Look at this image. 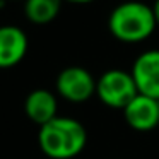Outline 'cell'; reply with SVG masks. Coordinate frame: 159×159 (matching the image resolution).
Instances as JSON below:
<instances>
[{
	"label": "cell",
	"instance_id": "1",
	"mask_svg": "<svg viewBox=\"0 0 159 159\" xmlns=\"http://www.w3.org/2000/svg\"><path fill=\"white\" fill-rule=\"evenodd\" d=\"M38 145L48 159H75L87 145V130L72 116H57L39 127Z\"/></svg>",
	"mask_w": 159,
	"mask_h": 159
},
{
	"label": "cell",
	"instance_id": "2",
	"mask_svg": "<svg viewBox=\"0 0 159 159\" xmlns=\"http://www.w3.org/2000/svg\"><path fill=\"white\" fill-rule=\"evenodd\" d=\"M157 28L152 5L139 0L121 2L111 11L108 17V29L111 36L121 43H142L151 38Z\"/></svg>",
	"mask_w": 159,
	"mask_h": 159
},
{
	"label": "cell",
	"instance_id": "3",
	"mask_svg": "<svg viewBox=\"0 0 159 159\" xmlns=\"http://www.w3.org/2000/svg\"><path fill=\"white\" fill-rule=\"evenodd\" d=\"M137 94L135 80L127 70L110 69L96 79V98L111 110L123 111Z\"/></svg>",
	"mask_w": 159,
	"mask_h": 159
},
{
	"label": "cell",
	"instance_id": "4",
	"mask_svg": "<svg viewBox=\"0 0 159 159\" xmlns=\"http://www.w3.org/2000/svg\"><path fill=\"white\" fill-rule=\"evenodd\" d=\"M57 94L67 103L82 104L96 96V79L87 69L72 65L60 70L55 80Z\"/></svg>",
	"mask_w": 159,
	"mask_h": 159
},
{
	"label": "cell",
	"instance_id": "5",
	"mask_svg": "<svg viewBox=\"0 0 159 159\" xmlns=\"http://www.w3.org/2000/svg\"><path fill=\"white\" fill-rule=\"evenodd\" d=\"M139 94L159 101V50H147L135 58L130 70Z\"/></svg>",
	"mask_w": 159,
	"mask_h": 159
},
{
	"label": "cell",
	"instance_id": "6",
	"mask_svg": "<svg viewBox=\"0 0 159 159\" xmlns=\"http://www.w3.org/2000/svg\"><path fill=\"white\" fill-rule=\"evenodd\" d=\"M123 118L132 130L151 132L159 127V101L137 94L123 110Z\"/></svg>",
	"mask_w": 159,
	"mask_h": 159
},
{
	"label": "cell",
	"instance_id": "7",
	"mask_svg": "<svg viewBox=\"0 0 159 159\" xmlns=\"http://www.w3.org/2000/svg\"><path fill=\"white\" fill-rule=\"evenodd\" d=\"M29 48L28 34L19 26H0V69H12L24 60Z\"/></svg>",
	"mask_w": 159,
	"mask_h": 159
},
{
	"label": "cell",
	"instance_id": "8",
	"mask_svg": "<svg viewBox=\"0 0 159 159\" xmlns=\"http://www.w3.org/2000/svg\"><path fill=\"white\" fill-rule=\"evenodd\" d=\"M24 113L38 127L58 116V99L48 89H34L24 99Z\"/></svg>",
	"mask_w": 159,
	"mask_h": 159
},
{
	"label": "cell",
	"instance_id": "9",
	"mask_svg": "<svg viewBox=\"0 0 159 159\" xmlns=\"http://www.w3.org/2000/svg\"><path fill=\"white\" fill-rule=\"evenodd\" d=\"M63 0H26L24 14L33 24H48L60 14Z\"/></svg>",
	"mask_w": 159,
	"mask_h": 159
},
{
	"label": "cell",
	"instance_id": "10",
	"mask_svg": "<svg viewBox=\"0 0 159 159\" xmlns=\"http://www.w3.org/2000/svg\"><path fill=\"white\" fill-rule=\"evenodd\" d=\"M152 12H154L156 22H157V26H159V0H154V4H152Z\"/></svg>",
	"mask_w": 159,
	"mask_h": 159
},
{
	"label": "cell",
	"instance_id": "11",
	"mask_svg": "<svg viewBox=\"0 0 159 159\" xmlns=\"http://www.w3.org/2000/svg\"><path fill=\"white\" fill-rule=\"evenodd\" d=\"M65 2H70V4H91L94 0H65Z\"/></svg>",
	"mask_w": 159,
	"mask_h": 159
},
{
	"label": "cell",
	"instance_id": "12",
	"mask_svg": "<svg viewBox=\"0 0 159 159\" xmlns=\"http://www.w3.org/2000/svg\"><path fill=\"white\" fill-rule=\"evenodd\" d=\"M11 2H19V0H11ZM24 2H26V0H24Z\"/></svg>",
	"mask_w": 159,
	"mask_h": 159
}]
</instances>
